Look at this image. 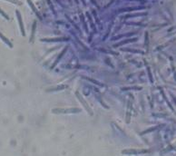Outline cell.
<instances>
[{
  "mask_svg": "<svg viewBox=\"0 0 176 156\" xmlns=\"http://www.w3.org/2000/svg\"><path fill=\"white\" fill-rule=\"evenodd\" d=\"M16 15L17 17V20H18V23H19V27H20V31H21V34L23 35H25V29H24V25H23V21H22V17H21V15L19 13V11L17 10L16 11Z\"/></svg>",
  "mask_w": 176,
  "mask_h": 156,
  "instance_id": "6da1fadb",
  "label": "cell"
},
{
  "mask_svg": "<svg viewBox=\"0 0 176 156\" xmlns=\"http://www.w3.org/2000/svg\"><path fill=\"white\" fill-rule=\"evenodd\" d=\"M6 1H9V2L13 3V4L17 5V6H21V5H22V3H21L20 1H18V0H6Z\"/></svg>",
  "mask_w": 176,
  "mask_h": 156,
  "instance_id": "277c9868",
  "label": "cell"
},
{
  "mask_svg": "<svg viewBox=\"0 0 176 156\" xmlns=\"http://www.w3.org/2000/svg\"><path fill=\"white\" fill-rule=\"evenodd\" d=\"M0 15H1L2 17H4L6 19V20H8V19H9V17H8V16H7V15L5 13V12H4V11L1 9V8H0Z\"/></svg>",
  "mask_w": 176,
  "mask_h": 156,
  "instance_id": "5b68a950",
  "label": "cell"
},
{
  "mask_svg": "<svg viewBox=\"0 0 176 156\" xmlns=\"http://www.w3.org/2000/svg\"><path fill=\"white\" fill-rule=\"evenodd\" d=\"M0 38H1V40L5 43V44H6L10 48H12V47H13V45H12V44H11V42L5 37V35H3L2 34H1V32H0Z\"/></svg>",
  "mask_w": 176,
  "mask_h": 156,
  "instance_id": "7a4b0ae2",
  "label": "cell"
},
{
  "mask_svg": "<svg viewBox=\"0 0 176 156\" xmlns=\"http://www.w3.org/2000/svg\"><path fill=\"white\" fill-rule=\"evenodd\" d=\"M27 3H28V5L32 7V9H33V11L35 12V13L37 15V16H39L38 15V12H37V10L35 9V6L33 5V3H32V1H31V0H27Z\"/></svg>",
  "mask_w": 176,
  "mask_h": 156,
  "instance_id": "3957f363",
  "label": "cell"
}]
</instances>
